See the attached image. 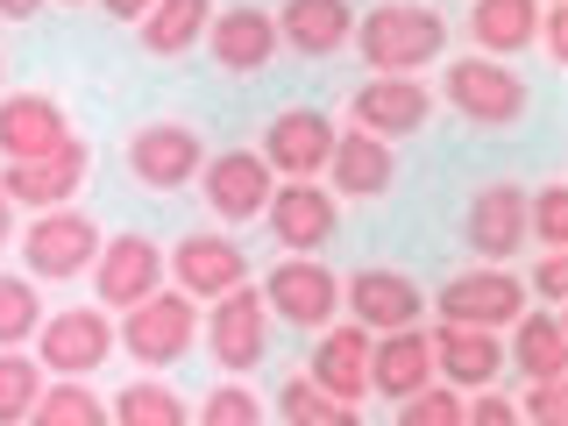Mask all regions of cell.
Here are the masks:
<instances>
[{
    "label": "cell",
    "instance_id": "484cf974",
    "mask_svg": "<svg viewBox=\"0 0 568 426\" xmlns=\"http://www.w3.org/2000/svg\"><path fill=\"white\" fill-rule=\"evenodd\" d=\"M206 22H213V0H150V14L135 22L142 58L178 64L185 50H200V43H206Z\"/></svg>",
    "mask_w": 568,
    "mask_h": 426
},
{
    "label": "cell",
    "instance_id": "5bb4252c",
    "mask_svg": "<svg viewBox=\"0 0 568 426\" xmlns=\"http://www.w3.org/2000/svg\"><path fill=\"white\" fill-rule=\"evenodd\" d=\"M434 313L455 320V327H511L526 313V277L490 263V271H462L434 292Z\"/></svg>",
    "mask_w": 568,
    "mask_h": 426
},
{
    "label": "cell",
    "instance_id": "1f68e13d",
    "mask_svg": "<svg viewBox=\"0 0 568 426\" xmlns=\"http://www.w3.org/2000/svg\"><path fill=\"white\" fill-rule=\"evenodd\" d=\"M43 327V298H36V277H8L0 271V348H22Z\"/></svg>",
    "mask_w": 568,
    "mask_h": 426
},
{
    "label": "cell",
    "instance_id": "277c9868",
    "mask_svg": "<svg viewBox=\"0 0 568 426\" xmlns=\"http://www.w3.org/2000/svg\"><path fill=\"white\" fill-rule=\"evenodd\" d=\"M100 242L106 235H100V221L85 206H50V213H36V221L22 227V263H29L36 284H64V277L93 271Z\"/></svg>",
    "mask_w": 568,
    "mask_h": 426
},
{
    "label": "cell",
    "instance_id": "e575fe53",
    "mask_svg": "<svg viewBox=\"0 0 568 426\" xmlns=\"http://www.w3.org/2000/svg\"><path fill=\"white\" fill-rule=\"evenodd\" d=\"M526 235H540L547 248H568V185L555 178V185L526 192Z\"/></svg>",
    "mask_w": 568,
    "mask_h": 426
},
{
    "label": "cell",
    "instance_id": "bcb514c9",
    "mask_svg": "<svg viewBox=\"0 0 568 426\" xmlns=\"http://www.w3.org/2000/svg\"><path fill=\"white\" fill-rule=\"evenodd\" d=\"M0 79H8V58H0Z\"/></svg>",
    "mask_w": 568,
    "mask_h": 426
},
{
    "label": "cell",
    "instance_id": "d6986e66",
    "mask_svg": "<svg viewBox=\"0 0 568 426\" xmlns=\"http://www.w3.org/2000/svg\"><path fill=\"white\" fill-rule=\"evenodd\" d=\"M348 114H355V129H363V135L405 142V135H419L426 121H434V93H426L419 79H363L348 93Z\"/></svg>",
    "mask_w": 568,
    "mask_h": 426
},
{
    "label": "cell",
    "instance_id": "44dd1931",
    "mask_svg": "<svg viewBox=\"0 0 568 426\" xmlns=\"http://www.w3.org/2000/svg\"><path fill=\"white\" fill-rule=\"evenodd\" d=\"M327 178H334V200H384L398 185V142H377L363 129H334Z\"/></svg>",
    "mask_w": 568,
    "mask_h": 426
},
{
    "label": "cell",
    "instance_id": "b9f144b4",
    "mask_svg": "<svg viewBox=\"0 0 568 426\" xmlns=\"http://www.w3.org/2000/svg\"><path fill=\"white\" fill-rule=\"evenodd\" d=\"M106 14H114V22H142V14H150V0H100Z\"/></svg>",
    "mask_w": 568,
    "mask_h": 426
},
{
    "label": "cell",
    "instance_id": "8fae6325",
    "mask_svg": "<svg viewBox=\"0 0 568 426\" xmlns=\"http://www.w3.org/2000/svg\"><path fill=\"white\" fill-rule=\"evenodd\" d=\"M85 178H93V142H85V135H64L58 150L22 156V164L0 171V192H8L14 206H29V213H50V206H71V200H79Z\"/></svg>",
    "mask_w": 568,
    "mask_h": 426
},
{
    "label": "cell",
    "instance_id": "ee69618b",
    "mask_svg": "<svg viewBox=\"0 0 568 426\" xmlns=\"http://www.w3.org/2000/svg\"><path fill=\"white\" fill-rule=\"evenodd\" d=\"M58 8H93V0H58Z\"/></svg>",
    "mask_w": 568,
    "mask_h": 426
},
{
    "label": "cell",
    "instance_id": "d4e9b609",
    "mask_svg": "<svg viewBox=\"0 0 568 426\" xmlns=\"http://www.w3.org/2000/svg\"><path fill=\"white\" fill-rule=\"evenodd\" d=\"M348 36H355L348 0H284L277 8V50H298V58H342Z\"/></svg>",
    "mask_w": 568,
    "mask_h": 426
},
{
    "label": "cell",
    "instance_id": "3957f363",
    "mask_svg": "<svg viewBox=\"0 0 568 426\" xmlns=\"http://www.w3.org/2000/svg\"><path fill=\"white\" fill-rule=\"evenodd\" d=\"M114 342L129 348L142 369H178L200 348V306H192L178 284H164V292H150L142 306H129L114 320Z\"/></svg>",
    "mask_w": 568,
    "mask_h": 426
},
{
    "label": "cell",
    "instance_id": "6da1fadb",
    "mask_svg": "<svg viewBox=\"0 0 568 426\" xmlns=\"http://www.w3.org/2000/svg\"><path fill=\"white\" fill-rule=\"evenodd\" d=\"M348 50L369 64V79H419L426 64L448 58V22L426 0H377L369 14H355Z\"/></svg>",
    "mask_w": 568,
    "mask_h": 426
},
{
    "label": "cell",
    "instance_id": "603a6c76",
    "mask_svg": "<svg viewBox=\"0 0 568 426\" xmlns=\"http://www.w3.org/2000/svg\"><path fill=\"white\" fill-rule=\"evenodd\" d=\"M426 342H434V377L455 384V390H490L497 369H505L497 327H455V320H440Z\"/></svg>",
    "mask_w": 568,
    "mask_h": 426
},
{
    "label": "cell",
    "instance_id": "9a60e30c",
    "mask_svg": "<svg viewBox=\"0 0 568 426\" xmlns=\"http://www.w3.org/2000/svg\"><path fill=\"white\" fill-rule=\"evenodd\" d=\"M256 156L271 164V178H320L334 156V114L327 106H284L263 121Z\"/></svg>",
    "mask_w": 568,
    "mask_h": 426
},
{
    "label": "cell",
    "instance_id": "f6af8a7d",
    "mask_svg": "<svg viewBox=\"0 0 568 426\" xmlns=\"http://www.w3.org/2000/svg\"><path fill=\"white\" fill-rule=\"evenodd\" d=\"M540 8H561V0H540Z\"/></svg>",
    "mask_w": 568,
    "mask_h": 426
},
{
    "label": "cell",
    "instance_id": "4dcf8cb0",
    "mask_svg": "<svg viewBox=\"0 0 568 426\" xmlns=\"http://www.w3.org/2000/svg\"><path fill=\"white\" fill-rule=\"evenodd\" d=\"M277 419L284 426H363V405L327 398L313 377H284L277 384Z\"/></svg>",
    "mask_w": 568,
    "mask_h": 426
},
{
    "label": "cell",
    "instance_id": "ffe728a7",
    "mask_svg": "<svg viewBox=\"0 0 568 426\" xmlns=\"http://www.w3.org/2000/svg\"><path fill=\"white\" fill-rule=\"evenodd\" d=\"M64 135H71V114H64L58 93H43V85H29V93H0V156H8V164L58 150Z\"/></svg>",
    "mask_w": 568,
    "mask_h": 426
},
{
    "label": "cell",
    "instance_id": "d590c367",
    "mask_svg": "<svg viewBox=\"0 0 568 426\" xmlns=\"http://www.w3.org/2000/svg\"><path fill=\"white\" fill-rule=\"evenodd\" d=\"M462 398L469 390H455V384H426V390H413V398L398 405V426H462Z\"/></svg>",
    "mask_w": 568,
    "mask_h": 426
},
{
    "label": "cell",
    "instance_id": "8d00e7d4",
    "mask_svg": "<svg viewBox=\"0 0 568 426\" xmlns=\"http://www.w3.org/2000/svg\"><path fill=\"white\" fill-rule=\"evenodd\" d=\"M519 419H526V426H568V377H540V384H526Z\"/></svg>",
    "mask_w": 568,
    "mask_h": 426
},
{
    "label": "cell",
    "instance_id": "83f0119b",
    "mask_svg": "<svg viewBox=\"0 0 568 426\" xmlns=\"http://www.w3.org/2000/svg\"><path fill=\"white\" fill-rule=\"evenodd\" d=\"M511 369H519L526 384H540V377H568V327H561V313L555 306H540V313H519L511 320Z\"/></svg>",
    "mask_w": 568,
    "mask_h": 426
},
{
    "label": "cell",
    "instance_id": "7bdbcfd3",
    "mask_svg": "<svg viewBox=\"0 0 568 426\" xmlns=\"http://www.w3.org/2000/svg\"><path fill=\"white\" fill-rule=\"evenodd\" d=\"M8 242H14V200L0 192V248H8Z\"/></svg>",
    "mask_w": 568,
    "mask_h": 426
},
{
    "label": "cell",
    "instance_id": "ac0fdd59",
    "mask_svg": "<svg viewBox=\"0 0 568 426\" xmlns=\"http://www.w3.org/2000/svg\"><path fill=\"white\" fill-rule=\"evenodd\" d=\"M342 298H348L355 327H369V334L419 327V313H426V292L405 271H390V263H363V271L342 284Z\"/></svg>",
    "mask_w": 568,
    "mask_h": 426
},
{
    "label": "cell",
    "instance_id": "cb8c5ba5",
    "mask_svg": "<svg viewBox=\"0 0 568 426\" xmlns=\"http://www.w3.org/2000/svg\"><path fill=\"white\" fill-rule=\"evenodd\" d=\"M426 384H434V342H426V327H398V334H377V342H369V390H377V398L405 405Z\"/></svg>",
    "mask_w": 568,
    "mask_h": 426
},
{
    "label": "cell",
    "instance_id": "60d3db41",
    "mask_svg": "<svg viewBox=\"0 0 568 426\" xmlns=\"http://www.w3.org/2000/svg\"><path fill=\"white\" fill-rule=\"evenodd\" d=\"M43 14V0H0V22H36Z\"/></svg>",
    "mask_w": 568,
    "mask_h": 426
},
{
    "label": "cell",
    "instance_id": "74e56055",
    "mask_svg": "<svg viewBox=\"0 0 568 426\" xmlns=\"http://www.w3.org/2000/svg\"><path fill=\"white\" fill-rule=\"evenodd\" d=\"M526 298H540V306H561V298H568V248H547V256L532 263Z\"/></svg>",
    "mask_w": 568,
    "mask_h": 426
},
{
    "label": "cell",
    "instance_id": "4fadbf2b",
    "mask_svg": "<svg viewBox=\"0 0 568 426\" xmlns=\"http://www.w3.org/2000/svg\"><path fill=\"white\" fill-rule=\"evenodd\" d=\"M200 192H206V213H213L221 227H248V221H263V206H271L277 178H271V164H263L256 150H221V156L206 150Z\"/></svg>",
    "mask_w": 568,
    "mask_h": 426
},
{
    "label": "cell",
    "instance_id": "8992f818",
    "mask_svg": "<svg viewBox=\"0 0 568 426\" xmlns=\"http://www.w3.org/2000/svg\"><path fill=\"white\" fill-rule=\"evenodd\" d=\"M129 178L142 192H156V200H171V192L200 185V164H206V135L192 129V121H142L129 135Z\"/></svg>",
    "mask_w": 568,
    "mask_h": 426
},
{
    "label": "cell",
    "instance_id": "7c38bea8",
    "mask_svg": "<svg viewBox=\"0 0 568 426\" xmlns=\"http://www.w3.org/2000/svg\"><path fill=\"white\" fill-rule=\"evenodd\" d=\"M263 221H271L284 256H320V248L342 235V200L327 185H313V178H284L271 192V206H263Z\"/></svg>",
    "mask_w": 568,
    "mask_h": 426
},
{
    "label": "cell",
    "instance_id": "f1b7e54d",
    "mask_svg": "<svg viewBox=\"0 0 568 426\" xmlns=\"http://www.w3.org/2000/svg\"><path fill=\"white\" fill-rule=\"evenodd\" d=\"M106 419H114V426H192V405L178 398V384H156V369H150V377H135V384L114 390Z\"/></svg>",
    "mask_w": 568,
    "mask_h": 426
},
{
    "label": "cell",
    "instance_id": "30bf717a",
    "mask_svg": "<svg viewBox=\"0 0 568 426\" xmlns=\"http://www.w3.org/2000/svg\"><path fill=\"white\" fill-rule=\"evenodd\" d=\"M85 277H93V292H100L106 313H129L150 292H164V242L121 227V235L100 242V256H93V271H85Z\"/></svg>",
    "mask_w": 568,
    "mask_h": 426
},
{
    "label": "cell",
    "instance_id": "836d02e7",
    "mask_svg": "<svg viewBox=\"0 0 568 426\" xmlns=\"http://www.w3.org/2000/svg\"><path fill=\"white\" fill-rule=\"evenodd\" d=\"M263 419H271V405L248 384H213L206 398L192 405V426H263Z\"/></svg>",
    "mask_w": 568,
    "mask_h": 426
},
{
    "label": "cell",
    "instance_id": "ab89813d",
    "mask_svg": "<svg viewBox=\"0 0 568 426\" xmlns=\"http://www.w3.org/2000/svg\"><path fill=\"white\" fill-rule=\"evenodd\" d=\"M532 43L547 50V64H568V0H561V8H540V29H532Z\"/></svg>",
    "mask_w": 568,
    "mask_h": 426
},
{
    "label": "cell",
    "instance_id": "f35d334b",
    "mask_svg": "<svg viewBox=\"0 0 568 426\" xmlns=\"http://www.w3.org/2000/svg\"><path fill=\"white\" fill-rule=\"evenodd\" d=\"M462 426H526V419L505 390H476V398H462Z\"/></svg>",
    "mask_w": 568,
    "mask_h": 426
},
{
    "label": "cell",
    "instance_id": "7a4b0ae2",
    "mask_svg": "<svg viewBox=\"0 0 568 426\" xmlns=\"http://www.w3.org/2000/svg\"><path fill=\"white\" fill-rule=\"evenodd\" d=\"M440 100H448L469 129L505 135L532 114V79L505 58H476L469 50V58H448V71H440Z\"/></svg>",
    "mask_w": 568,
    "mask_h": 426
},
{
    "label": "cell",
    "instance_id": "2e32d148",
    "mask_svg": "<svg viewBox=\"0 0 568 426\" xmlns=\"http://www.w3.org/2000/svg\"><path fill=\"white\" fill-rule=\"evenodd\" d=\"M462 242H469L484 263H511V256H519V248H526V185H511V178L476 185L469 206H462Z\"/></svg>",
    "mask_w": 568,
    "mask_h": 426
},
{
    "label": "cell",
    "instance_id": "4316f807",
    "mask_svg": "<svg viewBox=\"0 0 568 426\" xmlns=\"http://www.w3.org/2000/svg\"><path fill=\"white\" fill-rule=\"evenodd\" d=\"M532 29H540V0H469V43L476 58H519L532 50Z\"/></svg>",
    "mask_w": 568,
    "mask_h": 426
},
{
    "label": "cell",
    "instance_id": "9c48e42d",
    "mask_svg": "<svg viewBox=\"0 0 568 426\" xmlns=\"http://www.w3.org/2000/svg\"><path fill=\"white\" fill-rule=\"evenodd\" d=\"M164 271L192 306H213V298H227L235 284H248V256H242V242L227 235V227H192V235L171 242Z\"/></svg>",
    "mask_w": 568,
    "mask_h": 426
},
{
    "label": "cell",
    "instance_id": "ba28073f",
    "mask_svg": "<svg viewBox=\"0 0 568 426\" xmlns=\"http://www.w3.org/2000/svg\"><path fill=\"white\" fill-rule=\"evenodd\" d=\"M263 306H271V320H284V327H334V313H342V277L327 271L320 256H277V271H263Z\"/></svg>",
    "mask_w": 568,
    "mask_h": 426
},
{
    "label": "cell",
    "instance_id": "e0dca14e",
    "mask_svg": "<svg viewBox=\"0 0 568 426\" xmlns=\"http://www.w3.org/2000/svg\"><path fill=\"white\" fill-rule=\"evenodd\" d=\"M206 58L227 71V79H256L263 64L277 58V14L256 8V0H235L206 22Z\"/></svg>",
    "mask_w": 568,
    "mask_h": 426
},
{
    "label": "cell",
    "instance_id": "52a82bcc",
    "mask_svg": "<svg viewBox=\"0 0 568 426\" xmlns=\"http://www.w3.org/2000/svg\"><path fill=\"white\" fill-rule=\"evenodd\" d=\"M114 348L121 342H114V313L106 306H58L36 327V363H43V377H93V369H106Z\"/></svg>",
    "mask_w": 568,
    "mask_h": 426
},
{
    "label": "cell",
    "instance_id": "7402d4cb",
    "mask_svg": "<svg viewBox=\"0 0 568 426\" xmlns=\"http://www.w3.org/2000/svg\"><path fill=\"white\" fill-rule=\"evenodd\" d=\"M369 327H320L313 334V355H306V377L342 405H363L369 398Z\"/></svg>",
    "mask_w": 568,
    "mask_h": 426
},
{
    "label": "cell",
    "instance_id": "f546056e",
    "mask_svg": "<svg viewBox=\"0 0 568 426\" xmlns=\"http://www.w3.org/2000/svg\"><path fill=\"white\" fill-rule=\"evenodd\" d=\"M22 426H106V398L85 377H58V384L36 390V405H29Z\"/></svg>",
    "mask_w": 568,
    "mask_h": 426
},
{
    "label": "cell",
    "instance_id": "5b68a950",
    "mask_svg": "<svg viewBox=\"0 0 568 426\" xmlns=\"http://www.w3.org/2000/svg\"><path fill=\"white\" fill-rule=\"evenodd\" d=\"M200 342L213 348L221 377H248V369H263V355H271V306H263L256 284H235L227 298H213V306L200 313Z\"/></svg>",
    "mask_w": 568,
    "mask_h": 426
},
{
    "label": "cell",
    "instance_id": "d6a6232c",
    "mask_svg": "<svg viewBox=\"0 0 568 426\" xmlns=\"http://www.w3.org/2000/svg\"><path fill=\"white\" fill-rule=\"evenodd\" d=\"M36 390H43V363L22 348H0V426H22Z\"/></svg>",
    "mask_w": 568,
    "mask_h": 426
}]
</instances>
